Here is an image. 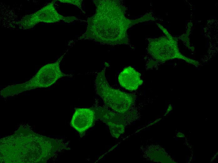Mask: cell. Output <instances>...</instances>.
Instances as JSON below:
<instances>
[{
  "label": "cell",
  "instance_id": "8",
  "mask_svg": "<svg viewBox=\"0 0 218 163\" xmlns=\"http://www.w3.org/2000/svg\"><path fill=\"white\" fill-rule=\"evenodd\" d=\"M58 1L61 3H67L73 4L78 7L82 12L85 13L81 8L82 0H59Z\"/></svg>",
  "mask_w": 218,
  "mask_h": 163
},
{
  "label": "cell",
  "instance_id": "12",
  "mask_svg": "<svg viewBox=\"0 0 218 163\" xmlns=\"http://www.w3.org/2000/svg\"><path fill=\"white\" fill-rule=\"evenodd\" d=\"M187 21H189V20H187Z\"/></svg>",
  "mask_w": 218,
  "mask_h": 163
},
{
  "label": "cell",
  "instance_id": "13",
  "mask_svg": "<svg viewBox=\"0 0 218 163\" xmlns=\"http://www.w3.org/2000/svg\"><path fill=\"white\" fill-rule=\"evenodd\" d=\"M194 16L195 17V16Z\"/></svg>",
  "mask_w": 218,
  "mask_h": 163
},
{
  "label": "cell",
  "instance_id": "6",
  "mask_svg": "<svg viewBox=\"0 0 218 163\" xmlns=\"http://www.w3.org/2000/svg\"><path fill=\"white\" fill-rule=\"evenodd\" d=\"M95 120L94 110L91 108H77L71 121V126L82 137L86 131L91 127Z\"/></svg>",
  "mask_w": 218,
  "mask_h": 163
},
{
  "label": "cell",
  "instance_id": "11",
  "mask_svg": "<svg viewBox=\"0 0 218 163\" xmlns=\"http://www.w3.org/2000/svg\"><path fill=\"white\" fill-rule=\"evenodd\" d=\"M195 27H194L193 28V29H195Z\"/></svg>",
  "mask_w": 218,
  "mask_h": 163
},
{
  "label": "cell",
  "instance_id": "4",
  "mask_svg": "<svg viewBox=\"0 0 218 163\" xmlns=\"http://www.w3.org/2000/svg\"><path fill=\"white\" fill-rule=\"evenodd\" d=\"M56 1H53L34 13L23 17L18 24L21 28L28 29L40 22L53 23L62 20L69 23L77 19L74 16L65 17L59 13L54 6Z\"/></svg>",
  "mask_w": 218,
  "mask_h": 163
},
{
  "label": "cell",
  "instance_id": "2",
  "mask_svg": "<svg viewBox=\"0 0 218 163\" xmlns=\"http://www.w3.org/2000/svg\"><path fill=\"white\" fill-rule=\"evenodd\" d=\"M65 53L55 62L43 66L32 78L20 84L8 86L1 92V95L8 97L38 88L50 87L58 79L66 75L61 70L60 64Z\"/></svg>",
  "mask_w": 218,
  "mask_h": 163
},
{
  "label": "cell",
  "instance_id": "10",
  "mask_svg": "<svg viewBox=\"0 0 218 163\" xmlns=\"http://www.w3.org/2000/svg\"><path fill=\"white\" fill-rule=\"evenodd\" d=\"M172 109V107L171 106H169V107L168 108V109L167 110L166 113L167 114Z\"/></svg>",
  "mask_w": 218,
  "mask_h": 163
},
{
  "label": "cell",
  "instance_id": "1",
  "mask_svg": "<svg viewBox=\"0 0 218 163\" xmlns=\"http://www.w3.org/2000/svg\"><path fill=\"white\" fill-rule=\"evenodd\" d=\"M95 13L88 18L86 31L80 39H89L111 45L126 44L127 31L131 26L153 20L145 15L136 19H129L125 15V7L118 0H95Z\"/></svg>",
  "mask_w": 218,
  "mask_h": 163
},
{
  "label": "cell",
  "instance_id": "7",
  "mask_svg": "<svg viewBox=\"0 0 218 163\" xmlns=\"http://www.w3.org/2000/svg\"><path fill=\"white\" fill-rule=\"evenodd\" d=\"M140 76L139 72L129 66L125 68L120 73L118 81L122 87L133 91L137 90L143 83Z\"/></svg>",
  "mask_w": 218,
  "mask_h": 163
},
{
  "label": "cell",
  "instance_id": "3",
  "mask_svg": "<svg viewBox=\"0 0 218 163\" xmlns=\"http://www.w3.org/2000/svg\"><path fill=\"white\" fill-rule=\"evenodd\" d=\"M95 87L97 93L105 104L117 113H125L134 102L133 95L114 88L109 85L104 69L98 73L95 81Z\"/></svg>",
  "mask_w": 218,
  "mask_h": 163
},
{
  "label": "cell",
  "instance_id": "5",
  "mask_svg": "<svg viewBox=\"0 0 218 163\" xmlns=\"http://www.w3.org/2000/svg\"><path fill=\"white\" fill-rule=\"evenodd\" d=\"M91 108L94 111L95 119H99L106 124L113 137L117 138L124 133L125 113H116L101 107Z\"/></svg>",
  "mask_w": 218,
  "mask_h": 163
},
{
  "label": "cell",
  "instance_id": "9",
  "mask_svg": "<svg viewBox=\"0 0 218 163\" xmlns=\"http://www.w3.org/2000/svg\"><path fill=\"white\" fill-rule=\"evenodd\" d=\"M177 136L179 137H184V135L181 133L179 132L177 134Z\"/></svg>",
  "mask_w": 218,
  "mask_h": 163
}]
</instances>
